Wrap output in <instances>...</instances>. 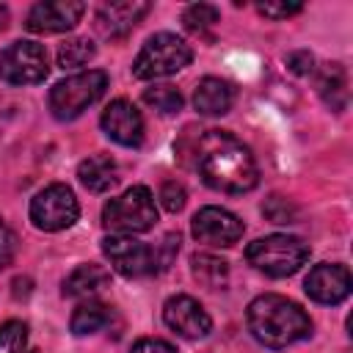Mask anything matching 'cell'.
Returning a JSON list of instances; mask_svg holds the SVG:
<instances>
[{"label":"cell","instance_id":"obj_22","mask_svg":"<svg viewBox=\"0 0 353 353\" xmlns=\"http://www.w3.org/2000/svg\"><path fill=\"white\" fill-rule=\"evenodd\" d=\"M97 47L91 39H69L58 47V66L61 69H77V66H85L91 58H94Z\"/></svg>","mask_w":353,"mask_h":353},{"label":"cell","instance_id":"obj_13","mask_svg":"<svg viewBox=\"0 0 353 353\" xmlns=\"http://www.w3.org/2000/svg\"><path fill=\"white\" fill-rule=\"evenodd\" d=\"M303 290L317 303H325V306L342 303L350 295V270L339 262H320L309 270Z\"/></svg>","mask_w":353,"mask_h":353},{"label":"cell","instance_id":"obj_17","mask_svg":"<svg viewBox=\"0 0 353 353\" xmlns=\"http://www.w3.org/2000/svg\"><path fill=\"white\" fill-rule=\"evenodd\" d=\"M232 102H234V88H232V83H226L221 77H204L196 85L193 105L204 116H223V113H229Z\"/></svg>","mask_w":353,"mask_h":353},{"label":"cell","instance_id":"obj_7","mask_svg":"<svg viewBox=\"0 0 353 353\" xmlns=\"http://www.w3.org/2000/svg\"><path fill=\"white\" fill-rule=\"evenodd\" d=\"M80 215V204L69 185H47L30 201V221L41 232H61L69 229Z\"/></svg>","mask_w":353,"mask_h":353},{"label":"cell","instance_id":"obj_27","mask_svg":"<svg viewBox=\"0 0 353 353\" xmlns=\"http://www.w3.org/2000/svg\"><path fill=\"white\" fill-rule=\"evenodd\" d=\"M185 199H188V193H185V188L179 185V182H163V188H160V204L168 210V212H179L182 207H185Z\"/></svg>","mask_w":353,"mask_h":353},{"label":"cell","instance_id":"obj_25","mask_svg":"<svg viewBox=\"0 0 353 353\" xmlns=\"http://www.w3.org/2000/svg\"><path fill=\"white\" fill-rule=\"evenodd\" d=\"M28 325L22 320H6L0 325V353H25Z\"/></svg>","mask_w":353,"mask_h":353},{"label":"cell","instance_id":"obj_19","mask_svg":"<svg viewBox=\"0 0 353 353\" xmlns=\"http://www.w3.org/2000/svg\"><path fill=\"white\" fill-rule=\"evenodd\" d=\"M317 94L334 113L347 108V72L342 63H323L317 74Z\"/></svg>","mask_w":353,"mask_h":353},{"label":"cell","instance_id":"obj_30","mask_svg":"<svg viewBox=\"0 0 353 353\" xmlns=\"http://www.w3.org/2000/svg\"><path fill=\"white\" fill-rule=\"evenodd\" d=\"M14 251H17V237H14V232L0 221V270L14 259Z\"/></svg>","mask_w":353,"mask_h":353},{"label":"cell","instance_id":"obj_2","mask_svg":"<svg viewBox=\"0 0 353 353\" xmlns=\"http://www.w3.org/2000/svg\"><path fill=\"white\" fill-rule=\"evenodd\" d=\"M248 331L254 339L265 347H287L312 334V320L309 314L290 298L284 295H259L248 303Z\"/></svg>","mask_w":353,"mask_h":353},{"label":"cell","instance_id":"obj_21","mask_svg":"<svg viewBox=\"0 0 353 353\" xmlns=\"http://www.w3.org/2000/svg\"><path fill=\"white\" fill-rule=\"evenodd\" d=\"M108 320H110V309L102 301L88 298V301L77 303V309L72 312L69 328H72L74 336H85V334H97L99 328H105Z\"/></svg>","mask_w":353,"mask_h":353},{"label":"cell","instance_id":"obj_1","mask_svg":"<svg viewBox=\"0 0 353 353\" xmlns=\"http://www.w3.org/2000/svg\"><path fill=\"white\" fill-rule=\"evenodd\" d=\"M196 171L207 188L240 196L256 188L259 171L251 149L226 130H207L196 143Z\"/></svg>","mask_w":353,"mask_h":353},{"label":"cell","instance_id":"obj_10","mask_svg":"<svg viewBox=\"0 0 353 353\" xmlns=\"http://www.w3.org/2000/svg\"><path fill=\"white\" fill-rule=\"evenodd\" d=\"M193 237L204 245H215V248H226V245H234L240 237H243V221L223 210V207H201L196 215H193Z\"/></svg>","mask_w":353,"mask_h":353},{"label":"cell","instance_id":"obj_20","mask_svg":"<svg viewBox=\"0 0 353 353\" xmlns=\"http://www.w3.org/2000/svg\"><path fill=\"white\" fill-rule=\"evenodd\" d=\"M190 270H193V279L207 290H223L229 281V262L215 254H193Z\"/></svg>","mask_w":353,"mask_h":353},{"label":"cell","instance_id":"obj_32","mask_svg":"<svg viewBox=\"0 0 353 353\" xmlns=\"http://www.w3.org/2000/svg\"><path fill=\"white\" fill-rule=\"evenodd\" d=\"M25 353H39V350H25Z\"/></svg>","mask_w":353,"mask_h":353},{"label":"cell","instance_id":"obj_18","mask_svg":"<svg viewBox=\"0 0 353 353\" xmlns=\"http://www.w3.org/2000/svg\"><path fill=\"white\" fill-rule=\"evenodd\" d=\"M108 287H110V273L97 262L77 265L63 279V295H69V298H94L97 292H102Z\"/></svg>","mask_w":353,"mask_h":353},{"label":"cell","instance_id":"obj_14","mask_svg":"<svg viewBox=\"0 0 353 353\" xmlns=\"http://www.w3.org/2000/svg\"><path fill=\"white\" fill-rule=\"evenodd\" d=\"M105 135L121 146H141L143 143V116L130 99H113L99 119Z\"/></svg>","mask_w":353,"mask_h":353},{"label":"cell","instance_id":"obj_11","mask_svg":"<svg viewBox=\"0 0 353 353\" xmlns=\"http://www.w3.org/2000/svg\"><path fill=\"white\" fill-rule=\"evenodd\" d=\"M85 14V6L77 0H44L28 11L25 28L30 33H66Z\"/></svg>","mask_w":353,"mask_h":353},{"label":"cell","instance_id":"obj_9","mask_svg":"<svg viewBox=\"0 0 353 353\" xmlns=\"http://www.w3.org/2000/svg\"><path fill=\"white\" fill-rule=\"evenodd\" d=\"M102 251L108 256V262L113 265L116 273L127 276V279H141V276H152L160 265H157V251L141 240H132L127 234H110L102 240Z\"/></svg>","mask_w":353,"mask_h":353},{"label":"cell","instance_id":"obj_28","mask_svg":"<svg viewBox=\"0 0 353 353\" xmlns=\"http://www.w3.org/2000/svg\"><path fill=\"white\" fill-rule=\"evenodd\" d=\"M256 8H259V14H265L270 19H287V17L298 14L303 6L301 3H259Z\"/></svg>","mask_w":353,"mask_h":353},{"label":"cell","instance_id":"obj_3","mask_svg":"<svg viewBox=\"0 0 353 353\" xmlns=\"http://www.w3.org/2000/svg\"><path fill=\"white\" fill-rule=\"evenodd\" d=\"M245 259L270 279H284L298 273L309 259V243L295 234H268L245 248Z\"/></svg>","mask_w":353,"mask_h":353},{"label":"cell","instance_id":"obj_4","mask_svg":"<svg viewBox=\"0 0 353 353\" xmlns=\"http://www.w3.org/2000/svg\"><path fill=\"white\" fill-rule=\"evenodd\" d=\"M190 61H193V50L185 39H179L176 33H154L141 47L132 63V74L138 80H157L185 69Z\"/></svg>","mask_w":353,"mask_h":353},{"label":"cell","instance_id":"obj_29","mask_svg":"<svg viewBox=\"0 0 353 353\" xmlns=\"http://www.w3.org/2000/svg\"><path fill=\"white\" fill-rule=\"evenodd\" d=\"M130 353H176V347L165 339H157V336H143L132 345Z\"/></svg>","mask_w":353,"mask_h":353},{"label":"cell","instance_id":"obj_24","mask_svg":"<svg viewBox=\"0 0 353 353\" xmlns=\"http://www.w3.org/2000/svg\"><path fill=\"white\" fill-rule=\"evenodd\" d=\"M218 19H221V11H218L212 3H193V6H188L185 14H182L185 28L193 30V33H201V30L212 28Z\"/></svg>","mask_w":353,"mask_h":353},{"label":"cell","instance_id":"obj_12","mask_svg":"<svg viewBox=\"0 0 353 353\" xmlns=\"http://www.w3.org/2000/svg\"><path fill=\"white\" fill-rule=\"evenodd\" d=\"M163 320L174 334H179L185 339H201L212 328V320H210L207 309L190 295L168 298L165 306H163Z\"/></svg>","mask_w":353,"mask_h":353},{"label":"cell","instance_id":"obj_31","mask_svg":"<svg viewBox=\"0 0 353 353\" xmlns=\"http://www.w3.org/2000/svg\"><path fill=\"white\" fill-rule=\"evenodd\" d=\"M312 63H314V58H312V52H306V50H298V52H290V55H287V66H290L295 74H309V72H312Z\"/></svg>","mask_w":353,"mask_h":353},{"label":"cell","instance_id":"obj_15","mask_svg":"<svg viewBox=\"0 0 353 353\" xmlns=\"http://www.w3.org/2000/svg\"><path fill=\"white\" fill-rule=\"evenodd\" d=\"M149 3H138V0H127V3H105L99 6L94 22L97 30L105 39H124L146 14H149Z\"/></svg>","mask_w":353,"mask_h":353},{"label":"cell","instance_id":"obj_23","mask_svg":"<svg viewBox=\"0 0 353 353\" xmlns=\"http://www.w3.org/2000/svg\"><path fill=\"white\" fill-rule=\"evenodd\" d=\"M143 102L149 108H154L157 113L171 116V113H179L182 110V102L185 99H182L179 88H174V85H152V88L143 91Z\"/></svg>","mask_w":353,"mask_h":353},{"label":"cell","instance_id":"obj_8","mask_svg":"<svg viewBox=\"0 0 353 353\" xmlns=\"http://www.w3.org/2000/svg\"><path fill=\"white\" fill-rule=\"evenodd\" d=\"M47 52L39 41H11L0 50V80L11 85H33L47 77Z\"/></svg>","mask_w":353,"mask_h":353},{"label":"cell","instance_id":"obj_5","mask_svg":"<svg viewBox=\"0 0 353 353\" xmlns=\"http://www.w3.org/2000/svg\"><path fill=\"white\" fill-rule=\"evenodd\" d=\"M157 221L154 196L146 185H132L119 199H110L102 207V226L119 234H138L149 232Z\"/></svg>","mask_w":353,"mask_h":353},{"label":"cell","instance_id":"obj_26","mask_svg":"<svg viewBox=\"0 0 353 353\" xmlns=\"http://www.w3.org/2000/svg\"><path fill=\"white\" fill-rule=\"evenodd\" d=\"M262 212L268 215L270 223H295V215H298V210L287 199H281V196H270L262 204Z\"/></svg>","mask_w":353,"mask_h":353},{"label":"cell","instance_id":"obj_16","mask_svg":"<svg viewBox=\"0 0 353 353\" xmlns=\"http://www.w3.org/2000/svg\"><path fill=\"white\" fill-rule=\"evenodd\" d=\"M77 179L91 193H108L119 182V165L110 154H88L77 165Z\"/></svg>","mask_w":353,"mask_h":353},{"label":"cell","instance_id":"obj_6","mask_svg":"<svg viewBox=\"0 0 353 353\" xmlns=\"http://www.w3.org/2000/svg\"><path fill=\"white\" fill-rule=\"evenodd\" d=\"M108 88V74L102 69H88L69 74L66 80L55 83L50 91V110L55 119L69 121L77 119L83 110H88Z\"/></svg>","mask_w":353,"mask_h":353}]
</instances>
